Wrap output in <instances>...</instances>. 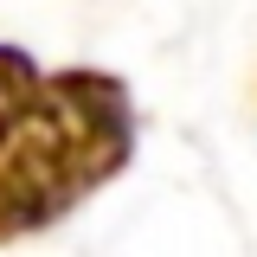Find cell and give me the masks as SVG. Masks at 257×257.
<instances>
[{
    "mask_svg": "<svg viewBox=\"0 0 257 257\" xmlns=\"http://www.w3.org/2000/svg\"><path fill=\"white\" fill-rule=\"evenodd\" d=\"M135 96L109 71H45L0 45V244L71 219L135 161Z\"/></svg>",
    "mask_w": 257,
    "mask_h": 257,
    "instance_id": "cell-1",
    "label": "cell"
}]
</instances>
